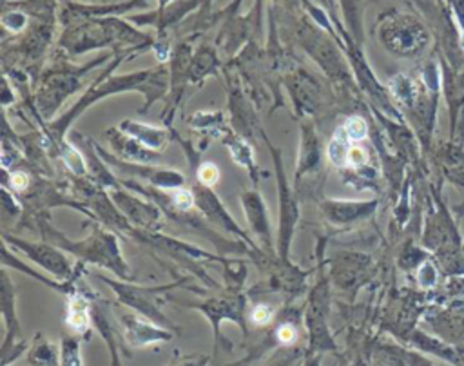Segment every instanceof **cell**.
I'll use <instances>...</instances> for the list:
<instances>
[{"instance_id": "cell-1", "label": "cell", "mask_w": 464, "mask_h": 366, "mask_svg": "<svg viewBox=\"0 0 464 366\" xmlns=\"http://www.w3.org/2000/svg\"><path fill=\"white\" fill-rule=\"evenodd\" d=\"M127 55H129V49H126V51H118V57H114L113 64L108 66V69L103 71L98 80L93 82V85L87 89V93L75 103V107L71 109V111H67V113L64 114V116L58 118V120L49 123L46 137L49 138L55 146L60 147L62 140H64V134H66V131L69 129V125H73V122H75L80 114L84 113L85 109L91 107V105L98 102V100L105 98L108 94L126 93V91H141V93H146L147 103L140 113H147L149 105H153L156 100L164 96L165 91H167V85H169L171 82V71L164 66L153 67V69L147 71H136V73H131V75L111 76V78H109V75L113 73L114 67L120 66Z\"/></svg>"}, {"instance_id": "cell-2", "label": "cell", "mask_w": 464, "mask_h": 366, "mask_svg": "<svg viewBox=\"0 0 464 366\" xmlns=\"http://www.w3.org/2000/svg\"><path fill=\"white\" fill-rule=\"evenodd\" d=\"M155 40L156 38L141 33L120 17H91L66 26L58 40V47L67 57H76L109 46L118 51L122 46L131 49H151Z\"/></svg>"}, {"instance_id": "cell-3", "label": "cell", "mask_w": 464, "mask_h": 366, "mask_svg": "<svg viewBox=\"0 0 464 366\" xmlns=\"http://www.w3.org/2000/svg\"><path fill=\"white\" fill-rule=\"evenodd\" d=\"M31 223L35 225L33 229L40 232L44 241L57 245L58 249L73 254V256L80 258L82 261L108 268V270L117 274L123 281L132 279L131 268H129V265L123 259L120 245H118V238L111 234V232H108L105 229H100L96 225L89 238H85L82 241H71L67 236L62 234L60 230L55 229L49 223V218L44 216V214H38Z\"/></svg>"}, {"instance_id": "cell-4", "label": "cell", "mask_w": 464, "mask_h": 366, "mask_svg": "<svg viewBox=\"0 0 464 366\" xmlns=\"http://www.w3.org/2000/svg\"><path fill=\"white\" fill-rule=\"evenodd\" d=\"M109 57H113V55L96 58L85 66H71L64 57L57 58L51 67L44 71L42 85L35 96V109L40 113V118H51L57 113L64 100L82 85L85 73H89L93 67L102 66Z\"/></svg>"}, {"instance_id": "cell-5", "label": "cell", "mask_w": 464, "mask_h": 366, "mask_svg": "<svg viewBox=\"0 0 464 366\" xmlns=\"http://www.w3.org/2000/svg\"><path fill=\"white\" fill-rule=\"evenodd\" d=\"M295 40L300 44L310 58H314L321 69L330 76L336 84H350V73L345 58L341 55V38L339 35H332L319 28L310 17L298 20L295 26Z\"/></svg>"}, {"instance_id": "cell-6", "label": "cell", "mask_w": 464, "mask_h": 366, "mask_svg": "<svg viewBox=\"0 0 464 366\" xmlns=\"http://www.w3.org/2000/svg\"><path fill=\"white\" fill-rule=\"evenodd\" d=\"M379 40L390 53L399 57L418 55L428 44L427 29L408 15L388 13L379 22Z\"/></svg>"}, {"instance_id": "cell-7", "label": "cell", "mask_w": 464, "mask_h": 366, "mask_svg": "<svg viewBox=\"0 0 464 366\" xmlns=\"http://www.w3.org/2000/svg\"><path fill=\"white\" fill-rule=\"evenodd\" d=\"M4 245L11 247L15 252H22L24 256H28V259L35 261L40 268H46L47 272L62 279V281H73V279H76V274H80V270L84 268V265L80 263L73 270V263L67 259L66 250L58 249L57 245L49 243V241L33 243V241L22 240L19 236H11L4 232Z\"/></svg>"}, {"instance_id": "cell-8", "label": "cell", "mask_w": 464, "mask_h": 366, "mask_svg": "<svg viewBox=\"0 0 464 366\" xmlns=\"http://www.w3.org/2000/svg\"><path fill=\"white\" fill-rule=\"evenodd\" d=\"M263 140L268 146L272 152V158H274V164H276V174H277V187H280V232H277V254H280V259L283 263H291L289 261V250H291L292 243V236H294L295 223H298V218H300V211H298V203H295V198L292 194L289 183H286V176L283 173V160H282V152L280 149H274L272 143L268 141L267 134L261 132Z\"/></svg>"}, {"instance_id": "cell-9", "label": "cell", "mask_w": 464, "mask_h": 366, "mask_svg": "<svg viewBox=\"0 0 464 366\" xmlns=\"http://www.w3.org/2000/svg\"><path fill=\"white\" fill-rule=\"evenodd\" d=\"M109 196L118 207V211L122 212L129 223L135 229L141 230H158L164 220V211L160 209L156 203L147 202V200H140L135 194L127 193L122 187L111 189Z\"/></svg>"}, {"instance_id": "cell-10", "label": "cell", "mask_w": 464, "mask_h": 366, "mask_svg": "<svg viewBox=\"0 0 464 366\" xmlns=\"http://www.w3.org/2000/svg\"><path fill=\"white\" fill-rule=\"evenodd\" d=\"M94 149L105 160V164L111 165L114 171L118 169L126 174L138 176V178L149 182V185L156 189H174L176 191V189H182L183 183H185V176L180 171L167 169V167H153V165L144 164H129V162H123L113 156L108 150L100 149V146H96V143H94Z\"/></svg>"}, {"instance_id": "cell-11", "label": "cell", "mask_w": 464, "mask_h": 366, "mask_svg": "<svg viewBox=\"0 0 464 366\" xmlns=\"http://www.w3.org/2000/svg\"><path fill=\"white\" fill-rule=\"evenodd\" d=\"M194 193V200H196V207L200 211L203 212V216L207 220L214 223L216 227H221L223 230L230 232V234H234L239 241H243V243L250 245L252 249L259 250L254 241L250 240V236L245 232L243 229H239V225L234 221V218L230 216L229 212H227L225 205L218 200L214 193L211 191V187H205L202 183H196L193 187Z\"/></svg>"}, {"instance_id": "cell-12", "label": "cell", "mask_w": 464, "mask_h": 366, "mask_svg": "<svg viewBox=\"0 0 464 366\" xmlns=\"http://www.w3.org/2000/svg\"><path fill=\"white\" fill-rule=\"evenodd\" d=\"M321 169H323V147L319 141V134L314 123L303 122L300 156L295 165V191L310 178L318 176Z\"/></svg>"}, {"instance_id": "cell-13", "label": "cell", "mask_w": 464, "mask_h": 366, "mask_svg": "<svg viewBox=\"0 0 464 366\" xmlns=\"http://www.w3.org/2000/svg\"><path fill=\"white\" fill-rule=\"evenodd\" d=\"M194 51L193 46L189 42H180L173 49V57H171V96L169 105L165 107L164 122L165 125H171V118L174 111L178 107L180 100L183 96V91L191 82V62H193Z\"/></svg>"}, {"instance_id": "cell-14", "label": "cell", "mask_w": 464, "mask_h": 366, "mask_svg": "<svg viewBox=\"0 0 464 366\" xmlns=\"http://www.w3.org/2000/svg\"><path fill=\"white\" fill-rule=\"evenodd\" d=\"M286 87L292 96L298 116L314 114L321 105V85L303 67H295L286 76Z\"/></svg>"}, {"instance_id": "cell-15", "label": "cell", "mask_w": 464, "mask_h": 366, "mask_svg": "<svg viewBox=\"0 0 464 366\" xmlns=\"http://www.w3.org/2000/svg\"><path fill=\"white\" fill-rule=\"evenodd\" d=\"M147 6V0H126L118 4H80V2H66L58 10V20L66 28L69 24L78 20L91 19V17H120L131 10H138Z\"/></svg>"}, {"instance_id": "cell-16", "label": "cell", "mask_w": 464, "mask_h": 366, "mask_svg": "<svg viewBox=\"0 0 464 366\" xmlns=\"http://www.w3.org/2000/svg\"><path fill=\"white\" fill-rule=\"evenodd\" d=\"M241 207L245 211V220L249 223L250 230L258 236L268 256H276L274 241H272L270 220H268L267 205L263 202L261 194L258 191H247L241 194Z\"/></svg>"}, {"instance_id": "cell-17", "label": "cell", "mask_w": 464, "mask_h": 366, "mask_svg": "<svg viewBox=\"0 0 464 366\" xmlns=\"http://www.w3.org/2000/svg\"><path fill=\"white\" fill-rule=\"evenodd\" d=\"M321 212L336 229H348L366 220L375 209V202H345V200H321Z\"/></svg>"}, {"instance_id": "cell-18", "label": "cell", "mask_w": 464, "mask_h": 366, "mask_svg": "<svg viewBox=\"0 0 464 366\" xmlns=\"http://www.w3.org/2000/svg\"><path fill=\"white\" fill-rule=\"evenodd\" d=\"M109 143L113 147V152L117 158L123 162H129V164H144L151 165L158 162L162 158V155H158V150H151L147 147H144L141 143L131 138L129 134L122 132L118 127H113L105 132Z\"/></svg>"}, {"instance_id": "cell-19", "label": "cell", "mask_w": 464, "mask_h": 366, "mask_svg": "<svg viewBox=\"0 0 464 366\" xmlns=\"http://www.w3.org/2000/svg\"><path fill=\"white\" fill-rule=\"evenodd\" d=\"M118 129L129 134L131 138H135L138 143H141V146L151 150H162L169 143L171 138H174V132L171 131L169 127L164 129V127L146 125V123L132 122V120H123L118 125Z\"/></svg>"}, {"instance_id": "cell-20", "label": "cell", "mask_w": 464, "mask_h": 366, "mask_svg": "<svg viewBox=\"0 0 464 366\" xmlns=\"http://www.w3.org/2000/svg\"><path fill=\"white\" fill-rule=\"evenodd\" d=\"M218 51L209 44L200 46L191 62V84H202L207 76L218 73Z\"/></svg>"}, {"instance_id": "cell-21", "label": "cell", "mask_w": 464, "mask_h": 366, "mask_svg": "<svg viewBox=\"0 0 464 366\" xmlns=\"http://www.w3.org/2000/svg\"><path fill=\"white\" fill-rule=\"evenodd\" d=\"M223 143L229 147L232 160H234L238 165H241V167H245V169H249L250 178H252L254 182H258V165L254 162L252 150H250L249 143L245 141V138L234 137V134L230 132V134H227V137L223 138Z\"/></svg>"}, {"instance_id": "cell-22", "label": "cell", "mask_w": 464, "mask_h": 366, "mask_svg": "<svg viewBox=\"0 0 464 366\" xmlns=\"http://www.w3.org/2000/svg\"><path fill=\"white\" fill-rule=\"evenodd\" d=\"M348 35L359 46L363 40V0H338Z\"/></svg>"}, {"instance_id": "cell-23", "label": "cell", "mask_w": 464, "mask_h": 366, "mask_svg": "<svg viewBox=\"0 0 464 366\" xmlns=\"http://www.w3.org/2000/svg\"><path fill=\"white\" fill-rule=\"evenodd\" d=\"M123 324H126L129 339L136 345H144V343L147 345L149 341H155V339L169 338V333L162 332V330H156L155 326H149V324H146L141 320L135 317V315H126V317H123Z\"/></svg>"}, {"instance_id": "cell-24", "label": "cell", "mask_w": 464, "mask_h": 366, "mask_svg": "<svg viewBox=\"0 0 464 366\" xmlns=\"http://www.w3.org/2000/svg\"><path fill=\"white\" fill-rule=\"evenodd\" d=\"M191 125L194 129H200V131H212V134L218 138H223L227 134H230L232 131H227L225 129V118L223 113H203V111H198L191 116Z\"/></svg>"}, {"instance_id": "cell-25", "label": "cell", "mask_w": 464, "mask_h": 366, "mask_svg": "<svg viewBox=\"0 0 464 366\" xmlns=\"http://www.w3.org/2000/svg\"><path fill=\"white\" fill-rule=\"evenodd\" d=\"M89 305L87 299L80 294H73L69 297V314H67V323L76 332H85L87 324H89Z\"/></svg>"}, {"instance_id": "cell-26", "label": "cell", "mask_w": 464, "mask_h": 366, "mask_svg": "<svg viewBox=\"0 0 464 366\" xmlns=\"http://www.w3.org/2000/svg\"><path fill=\"white\" fill-rule=\"evenodd\" d=\"M29 22H31V17L24 10L17 8L13 4H8L4 2V11H2V26H4L6 31H11L13 35H20L28 29Z\"/></svg>"}, {"instance_id": "cell-27", "label": "cell", "mask_w": 464, "mask_h": 366, "mask_svg": "<svg viewBox=\"0 0 464 366\" xmlns=\"http://www.w3.org/2000/svg\"><path fill=\"white\" fill-rule=\"evenodd\" d=\"M341 127L343 131L347 132V137L350 138L352 143L363 141L366 137H368V125H366L365 120H363L361 116H357V114L347 118V122L343 123Z\"/></svg>"}, {"instance_id": "cell-28", "label": "cell", "mask_w": 464, "mask_h": 366, "mask_svg": "<svg viewBox=\"0 0 464 366\" xmlns=\"http://www.w3.org/2000/svg\"><path fill=\"white\" fill-rule=\"evenodd\" d=\"M196 178L198 183H202L205 187H212L220 180V171L211 162H203L196 167Z\"/></svg>"}, {"instance_id": "cell-29", "label": "cell", "mask_w": 464, "mask_h": 366, "mask_svg": "<svg viewBox=\"0 0 464 366\" xmlns=\"http://www.w3.org/2000/svg\"><path fill=\"white\" fill-rule=\"evenodd\" d=\"M2 196H4L2 198V211H4V218L2 220L6 223L8 220H15V218L19 216L22 209H20V203L15 200V194H11L8 187L2 189Z\"/></svg>"}, {"instance_id": "cell-30", "label": "cell", "mask_w": 464, "mask_h": 366, "mask_svg": "<svg viewBox=\"0 0 464 366\" xmlns=\"http://www.w3.org/2000/svg\"><path fill=\"white\" fill-rule=\"evenodd\" d=\"M272 317H274V310H272V306L267 305V303H259V305H256L252 310H250V321H252L254 324H258V326H265V324H268L272 321Z\"/></svg>"}, {"instance_id": "cell-31", "label": "cell", "mask_w": 464, "mask_h": 366, "mask_svg": "<svg viewBox=\"0 0 464 366\" xmlns=\"http://www.w3.org/2000/svg\"><path fill=\"white\" fill-rule=\"evenodd\" d=\"M276 336L283 345H292L295 339H298V330H295L294 324L285 323V324H282L280 329H277Z\"/></svg>"}, {"instance_id": "cell-32", "label": "cell", "mask_w": 464, "mask_h": 366, "mask_svg": "<svg viewBox=\"0 0 464 366\" xmlns=\"http://www.w3.org/2000/svg\"><path fill=\"white\" fill-rule=\"evenodd\" d=\"M419 281H421V285H433L436 283V270L430 265H424L419 270Z\"/></svg>"}]
</instances>
